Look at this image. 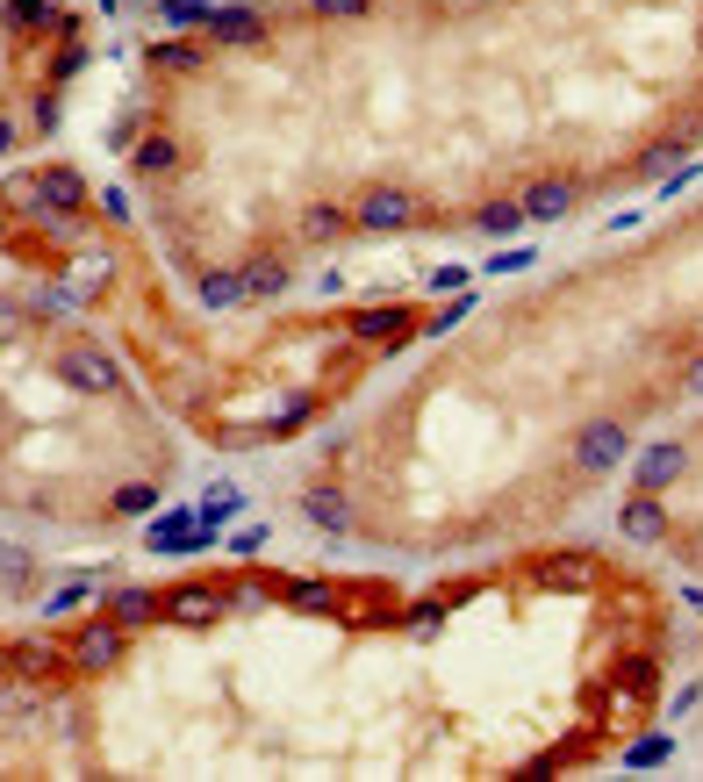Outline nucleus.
I'll return each mask as SVG.
<instances>
[{
    "instance_id": "423d86ee",
    "label": "nucleus",
    "mask_w": 703,
    "mask_h": 782,
    "mask_svg": "<svg viewBox=\"0 0 703 782\" xmlns=\"http://www.w3.org/2000/svg\"><path fill=\"white\" fill-rule=\"evenodd\" d=\"M223 596H208V589H172V596H158V618L166 625H187V632H202V625H216L223 618Z\"/></svg>"
},
{
    "instance_id": "5701e85b",
    "label": "nucleus",
    "mask_w": 703,
    "mask_h": 782,
    "mask_svg": "<svg viewBox=\"0 0 703 782\" xmlns=\"http://www.w3.org/2000/svg\"><path fill=\"white\" fill-rule=\"evenodd\" d=\"M158 65H166V72H194V65H202V51H194V44H158Z\"/></svg>"
},
{
    "instance_id": "c9c22d12",
    "label": "nucleus",
    "mask_w": 703,
    "mask_h": 782,
    "mask_svg": "<svg viewBox=\"0 0 703 782\" xmlns=\"http://www.w3.org/2000/svg\"><path fill=\"white\" fill-rule=\"evenodd\" d=\"M80 65H86V51H65V58H51V80H72Z\"/></svg>"
},
{
    "instance_id": "7c9ffc66",
    "label": "nucleus",
    "mask_w": 703,
    "mask_h": 782,
    "mask_svg": "<svg viewBox=\"0 0 703 782\" xmlns=\"http://www.w3.org/2000/svg\"><path fill=\"white\" fill-rule=\"evenodd\" d=\"M431 288H438V295H460L466 273H460V266H438V273H431Z\"/></svg>"
},
{
    "instance_id": "4be33fe9",
    "label": "nucleus",
    "mask_w": 703,
    "mask_h": 782,
    "mask_svg": "<svg viewBox=\"0 0 703 782\" xmlns=\"http://www.w3.org/2000/svg\"><path fill=\"white\" fill-rule=\"evenodd\" d=\"M15 668H29V675H58L65 661H58V646H22V653H15Z\"/></svg>"
},
{
    "instance_id": "393cba45",
    "label": "nucleus",
    "mask_w": 703,
    "mask_h": 782,
    "mask_svg": "<svg viewBox=\"0 0 703 782\" xmlns=\"http://www.w3.org/2000/svg\"><path fill=\"white\" fill-rule=\"evenodd\" d=\"M22 574H29V553H22V546H0V589H22Z\"/></svg>"
},
{
    "instance_id": "a211bd4d",
    "label": "nucleus",
    "mask_w": 703,
    "mask_h": 782,
    "mask_svg": "<svg viewBox=\"0 0 703 782\" xmlns=\"http://www.w3.org/2000/svg\"><path fill=\"white\" fill-rule=\"evenodd\" d=\"M158 15H166L172 29H202V22L216 15V0H158Z\"/></svg>"
},
{
    "instance_id": "4c0bfd02",
    "label": "nucleus",
    "mask_w": 703,
    "mask_h": 782,
    "mask_svg": "<svg viewBox=\"0 0 703 782\" xmlns=\"http://www.w3.org/2000/svg\"><path fill=\"white\" fill-rule=\"evenodd\" d=\"M8 144H15V130H8V122H0V151H8Z\"/></svg>"
},
{
    "instance_id": "0eeeda50",
    "label": "nucleus",
    "mask_w": 703,
    "mask_h": 782,
    "mask_svg": "<svg viewBox=\"0 0 703 782\" xmlns=\"http://www.w3.org/2000/svg\"><path fill=\"white\" fill-rule=\"evenodd\" d=\"M625 539H639V546H660L668 539V510H660V496H653V488H632V496H625Z\"/></svg>"
},
{
    "instance_id": "412c9836",
    "label": "nucleus",
    "mask_w": 703,
    "mask_h": 782,
    "mask_svg": "<svg viewBox=\"0 0 703 782\" xmlns=\"http://www.w3.org/2000/svg\"><path fill=\"white\" fill-rule=\"evenodd\" d=\"M280 288H288V266H252V273H244V295H280Z\"/></svg>"
},
{
    "instance_id": "6ab92c4d",
    "label": "nucleus",
    "mask_w": 703,
    "mask_h": 782,
    "mask_svg": "<svg viewBox=\"0 0 703 782\" xmlns=\"http://www.w3.org/2000/svg\"><path fill=\"white\" fill-rule=\"evenodd\" d=\"M238 295H244V273H208V280H202V302H208V309H230Z\"/></svg>"
},
{
    "instance_id": "7ed1b4c3",
    "label": "nucleus",
    "mask_w": 703,
    "mask_h": 782,
    "mask_svg": "<svg viewBox=\"0 0 703 782\" xmlns=\"http://www.w3.org/2000/svg\"><path fill=\"white\" fill-rule=\"evenodd\" d=\"M122 646H130V625H116V618H94V625L72 632V668H86V675H108V668L122 661Z\"/></svg>"
},
{
    "instance_id": "cd10ccee",
    "label": "nucleus",
    "mask_w": 703,
    "mask_h": 782,
    "mask_svg": "<svg viewBox=\"0 0 703 782\" xmlns=\"http://www.w3.org/2000/svg\"><path fill=\"white\" fill-rule=\"evenodd\" d=\"M344 223H352L344 209H310V237H338Z\"/></svg>"
},
{
    "instance_id": "f257e3e1",
    "label": "nucleus",
    "mask_w": 703,
    "mask_h": 782,
    "mask_svg": "<svg viewBox=\"0 0 703 782\" xmlns=\"http://www.w3.org/2000/svg\"><path fill=\"white\" fill-rule=\"evenodd\" d=\"M58 374H65V388H80V395H116L122 388V366L108 359L101 345H65L58 352Z\"/></svg>"
},
{
    "instance_id": "e433bc0d",
    "label": "nucleus",
    "mask_w": 703,
    "mask_h": 782,
    "mask_svg": "<svg viewBox=\"0 0 703 782\" xmlns=\"http://www.w3.org/2000/svg\"><path fill=\"white\" fill-rule=\"evenodd\" d=\"M689 395H703V359H689Z\"/></svg>"
},
{
    "instance_id": "f704fd0d",
    "label": "nucleus",
    "mask_w": 703,
    "mask_h": 782,
    "mask_svg": "<svg viewBox=\"0 0 703 782\" xmlns=\"http://www.w3.org/2000/svg\"><path fill=\"white\" fill-rule=\"evenodd\" d=\"M316 8H324V15H352V22L366 15V0H316Z\"/></svg>"
},
{
    "instance_id": "1a4fd4ad",
    "label": "nucleus",
    "mask_w": 703,
    "mask_h": 782,
    "mask_svg": "<svg viewBox=\"0 0 703 782\" xmlns=\"http://www.w3.org/2000/svg\"><path fill=\"white\" fill-rule=\"evenodd\" d=\"M302 517H316L324 531H352V496L330 488V481H316V488H302Z\"/></svg>"
},
{
    "instance_id": "4468645a",
    "label": "nucleus",
    "mask_w": 703,
    "mask_h": 782,
    "mask_svg": "<svg viewBox=\"0 0 703 782\" xmlns=\"http://www.w3.org/2000/svg\"><path fill=\"white\" fill-rule=\"evenodd\" d=\"M230 510H244V496H238L230 481H216V488L202 496V531H208V539H216V531L230 524Z\"/></svg>"
},
{
    "instance_id": "a878e982",
    "label": "nucleus",
    "mask_w": 703,
    "mask_h": 782,
    "mask_svg": "<svg viewBox=\"0 0 703 782\" xmlns=\"http://www.w3.org/2000/svg\"><path fill=\"white\" fill-rule=\"evenodd\" d=\"M668 166H682V144H653V151L639 158V173H668Z\"/></svg>"
},
{
    "instance_id": "c85d7f7f",
    "label": "nucleus",
    "mask_w": 703,
    "mask_h": 782,
    "mask_svg": "<svg viewBox=\"0 0 703 782\" xmlns=\"http://www.w3.org/2000/svg\"><path fill=\"white\" fill-rule=\"evenodd\" d=\"M166 166H172V144H166V137H158V144H144V151H137V173H166Z\"/></svg>"
},
{
    "instance_id": "ddd939ff",
    "label": "nucleus",
    "mask_w": 703,
    "mask_h": 782,
    "mask_svg": "<svg viewBox=\"0 0 703 782\" xmlns=\"http://www.w3.org/2000/svg\"><path fill=\"white\" fill-rule=\"evenodd\" d=\"M108 618L116 625H130V632H144L158 618V596H144V589H108Z\"/></svg>"
},
{
    "instance_id": "6e6552de",
    "label": "nucleus",
    "mask_w": 703,
    "mask_h": 782,
    "mask_svg": "<svg viewBox=\"0 0 703 782\" xmlns=\"http://www.w3.org/2000/svg\"><path fill=\"white\" fill-rule=\"evenodd\" d=\"M517 209H524V223H553V216L574 209V180H560V173H553V180H532Z\"/></svg>"
},
{
    "instance_id": "dca6fc26",
    "label": "nucleus",
    "mask_w": 703,
    "mask_h": 782,
    "mask_svg": "<svg viewBox=\"0 0 703 782\" xmlns=\"http://www.w3.org/2000/svg\"><path fill=\"white\" fill-rule=\"evenodd\" d=\"M208 29L230 36V44H258V15H252V8H216V15H208Z\"/></svg>"
},
{
    "instance_id": "2f4dec72",
    "label": "nucleus",
    "mask_w": 703,
    "mask_h": 782,
    "mask_svg": "<svg viewBox=\"0 0 703 782\" xmlns=\"http://www.w3.org/2000/svg\"><path fill=\"white\" fill-rule=\"evenodd\" d=\"M546 582H553V589H574V582H582V567H574V560H553Z\"/></svg>"
},
{
    "instance_id": "72a5a7b5",
    "label": "nucleus",
    "mask_w": 703,
    "mask_h": 782,
    "mask_svg": "<svg viewBox=\"0 0 703 782\" xmlns=\"http://www.w3.org/2000/svg\"><path fill=\"white\" fill-rule=\"evenodd\" d=\"M524 266H532V244L524 252H496V273H524Z\"/></svg>"
},
{
    "instance_id": "39448f33",
    "label": "nucleus",
    "mask_w": 703,
    "mask_h": 782,
    "mask_svg": "<svg viewBox=\"0 0 703 782\" xmlns=\"http://www.w3.org/2000/svg\"><path fill=\"white\" fill-rule=\"evenodd\" d=\"M144 546H151V553H202V546H208L202 510H166V517H151Z\"/></svg>"
},
{
    "instance_id": "20e7f679",
    "label": "nucleus",
    "mask_w": 703,
    "mask_h": 782,
    "mask_svg": "<svg viewBox=\"0 0 703 782\" xmlns=\"http://www.w3.org/2000/svg\"><path fill=\"white\" fill-rule=\"evenodd\" d=\"M574 460H582L589 474H610V467H625V460H632V438H625V424L596 417V424H582V431H574Z\"/></svg>"
},
{
    "instance_id": "bb28decb",
    "label": "nucleus",
    "mask_w": 703,
    "mask_h": 782,
    "mask_svg": "<svg viewBox=\"0 0 703 782\" xmlns=\"http://www.w3.org/2000/svg\"><path fill=\"white\" fill-rule=\"evenodd\" d=\"M86 596H94V582H65V589L51 596V618H65V610H80Z\"/></svg>"
},
{
    "instance_id": "58836bf2",
    "label": "nucleus",
    "mask_w": 703,
    "mask_h": 782,
    "mask_svg": "<svg viewBox=\"0 0 703 782\" xmlns=\"http://www.w3.org/2000/svg\"><path fill=\"white\" fill-rule=\"evenodd\" d=\"M0 682H8V653H0Z\"/></svg>"
},
{
    "instance_id": "f3484780",
    "label": "nucleus",
    "mask_w": 703,
    "mask_h": 782,
    "mask_svg": "<svg viewBox=\"0 0 703 782\" xmlns=\"http://www.w3.org/2000/svg\"><path fill=\"white\" fill-rule=\"evenodd\" d=\"M668 754H675L668 732H646V740H632V747H625V768H660Z\"/></svg>"
},
{
    "instance_id": "9d476101",
    "label": "nucleus",
    "mask_w": 703,
    "mask_h": 782,
    "mask_svg": "<svg viewBox=\"0 0 703 782\" xmlns=\"http://www.w3.org/2000/svg\"><path fill=\"white\" fill-rule=\"evenodd\" d=\"M36 201H44V209H80L86 180L72 173V166H44V173H36Z\"/></svg>"
},
{
    "instance_id": "9b49d317",
    "label": "nucleus",
    "mask_w": 703,
    "mask_h": 782,
    "mask_svg": "<svg viewBox=\"0 0 703 782\" xmlns=\"http://www.w3.org/2000/svg\"><path fill=\"white\" fill-rule=\"evenodd\" d=\"M682 474H689V452H682V445H653V452H639V488H653V496H660L668 481H682Z\"/></svg>"
},
{
    "instance_id": "c756f323",
    "label": "nucleus",
    "mask_w": 703,
    "mask_h": 782,
    "mask_svg": "<svg viewBox=\"0 0 703 782\" xmlns=\"http://www.w3.org/2000/svg\"><path fill=\"white\" fill-rule=\"evenodd\" d=\"M15 331H22V309L0 295V345H15Z\"/></svg>"
},
{
    "instance_id": "473e14b6",
    "label": "nucleus",
    "mask_w": 703,
    "mask_h": 782,
    "mask_svg": "<svg viewBox=\"0 0 703 782\" xmlns=\"http://www.w3.org/2000/svg\"><path fill=\"white\" fill-rule=\"evenodd\" d=\"M438 618H446L438 603H416V610H410V632H438Z\"/></svg>"
},
{
    "instance_id": "aec40b11",
    "label": "nucleus",
    "mask_w": 703,
    "mask_h": 782,
    "mask_svg": "<svg viewBox=\"0 0 703 782\" xmlns=\"http://www.w3.org/2000/svg\"><path fill=\"white\" fill-rule=\"evenodd\" d=\"M144 510H158V488H151V481L116 488V517H144Z\"/></svg>"
},
{
    "instance_id": "2eb2a0df",
    "label": "nucleus",
    "mask_w": 703,
    "mask_h": 782,
    "mask_svg": "<svg viewBox=\"0 0 703 782\" xmlns=\"http://www.w3.org/2000/svg\"><path fill=\"white\" fill-rule=\"evenodd\" d=\"M474 230L481 237H517V230H524V209H517V201H488V209H474Z\"/></svg>"
},
{
    "instance_id": "b1692460",
    "label": "nucleus",
    "mask_w": 703,
    "mask_h": 782,
    "mask_svg": "<svg viewBox=\"0 0 703 782\" xmlns=\"http://www.w3.org/2000/svg\"><path fill=\"white\" fill-rule=\"evenodd\" d=\"M288 603H294V610H330L338 596H330L324 582H294V589H288Z\"/></svg>"
},
{
    "instance_id": "f8f14e48",
    "label": "nucleus",
    "mask_w": 703,
    "mask_h": 782,
    "mask_svg": "<svg viewBox=\"0 0 703 782\" xmlns=\"http://www.w3.org/2000/svg\"><path fill=\"white\" fill-rule=\"evenodd\" d=\"M388 338H410V309H360L352 316V345H388Z\"/></svg>"
},
{
    "instance_id": "f03ea898",
    "label": "nucleus",
    "mask_w": 703,
    "mask_h": 782,
    "mask_svg": "<svg viewBox=\"0 0 703 782\" xmlns=\"http://www.w3.org/2000/svg\"><path fill=\"white\" fill-rule=\"evenodd\" d=\"M416 223V201L410 187H366L360 209H352V230H374V237H395V230Z\"/></svg>"
}]
</instances>
